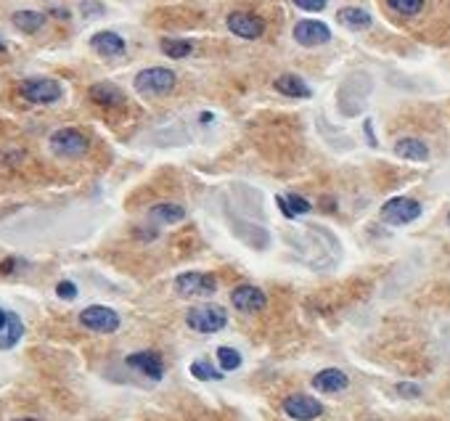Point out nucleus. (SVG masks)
<instances>
[{"label":"nucleus","instance_id":"nucleus-28","mask_svg":"<svg viewBox=\"0 0 450 421\" xmlns=\"http://www.w3.org/2000/svg\"><path fill=\"white\" fill-rule=\"evenodd\" d=\"M291 3H294L297 9H302V11H313V14H315V11H323V9H326V0H291Z\"/></svg>","mask_w":450,"mask_h":421},{"label":"nucleus","instance_id":"nucleus-31","mask_svg":"<svg viewBox=\"0 0 450 421\" xmlns=\"http://www.w3.org/2000/svg\"><path fill=\"white\" fill-rule=\"evenodd\" d=\"M3 48H6V43H3V40H0V51H3Z\"/></svg>","mask_w":450,"mask_h":421},{"label":"nucleus","instance_id":"nucleus-2","mask_svg":"<svg viewBox=\"0 0 450 421\" xmlns=\"http://www.w3.org/2000/svg\"><path fill=\"white\" fill-rule=\"evenodd\" d=\"M186 323L199 334H215L228 323V313L220 305H197L188 310Z\"/></svg>","mask_w":450,"mask_h":421},{"label":"nucleus","instance_id":"nucleus-27","mask_svg":"<svg viewBox=\"0 0 450 421\" xmlns=\"http://www.w3.org/2000/svg\"><path fill=\"white\" fill-rule=\"evenodd\" d=\"M56 294L61 297V300H75L77 297V286L72 284V281H61L56 286Z\"/></svg>","mask_w":450,"mask_h":421},{"label":"nucleus","instance_id":"nucleus-21","mask_svg":"<svg viewBox=\"0 0 450 421\" xmlns=\"http://www.w3.org/2000/svg\"><path fill=\"white\" fill-rule=\"evenodd\" d=\"M14 24H16L21 32H38V29L46 24V16L38 14V11H16V14H14Z\"/></svg>","mask_w":450,"mask_h":421},{"label":"nucleus","instance_id":"nucleus-14","mask_svg":"<svg viewBox=\"0 0 450 421\" xmlns=\"http://www.w3.org/2000/svg\"><path fill=\"white\" fill-rule=\"evenodd\" d=\"M90 46H93L95 53H101V56H122L125 53V40L117 35V32H98L93 35L90 40Z\"/></svg>","mask_w":450,"mask_h":421},{"label":"nucleus","instance_id":"nucleus-17","mask_svg":"<svg viewBox=\"0 0 450 421\" xmlns=\"http://www.w3.org/2000/svg\"><path fill=\"white\" fill-rule=\"evenodd\" d=\"M149 217L154 220V223H162V225H172V223H180L183 217H186V209L178 204H169V202H164V204H154L149 209Z\"/></svg>","mask_w":450,"mask_h":421},{"label":"nucleus","instance_id":"nucleus-33","mask_svg":"<svg viewBox=\"0 0 450 421\" xmlns=\"http://www.w3.org/2000/svg\"><path fill=\"white\" fill-rule=\"evenodd\" d=\"M448 223H450V215H448Z\"/></svg>","mask_w":450,"mask_h":421},{"label":"nucleus","instance_id":"nucleus-8","mask_svg":"<svg viewBox=\"0 0 450 421\" xmlns=\"http://www.w3.org/2000/svg\"><path fill=\"white\" fill-rule=\"evenodd\" d=\"M283 411L294 421H313L323 413V405L310 395H289L283 400Z\"/></svg>","mask_w":450,"mask_h":421},{"label":"nucleus","instance_id":"nucleus-32","mask_svg":"<svg viewBox=\"0 0 450 421\" xmlns=\"http://www.w3.org/2000/svg\"><path fill=\"white\" fill-rule=\"evenodd\" d=\"M16 421H35V419H16Z\"/></svg>","mask_w":450,"mask_h":421},{"label":"nucleus","instance_id":"nucleus-6","mask_svg":"<svg viewBox=\"0 0 450 421\" xmlns=\"http://www.w3.org/2000/svg\"><path fill=\"white\" fill-rule=\"evenodd\" d=\"M80 323L90 331H98V334H112L120 328V316L114 313L112 308H103V305H90L80 313Z\"/></svg>","mask_w":450,"mask_h":421},{"label":"nucleus","instance_id":"nucleus-5","mask_svg":"<svg viewBox=\"0 0 450 421\" xmlns=\"http://www.w3.org/2000/svg\"><path fill=\"white\" fill-rule=\"evenodd\" d=\"M422 215V204L411 197H394L382 207V220L389 225H408Z\"/></svg>","mask_w":450,"mask_h":421},{"label":"nucleus","instance_id":"nucleus-25","mask_svg":"<svg viewBox=\"0 0 450 421\" xmlns=\"http://www.w3.org/2000/svg\"><path fill=\"white\" fill-rule=\"evenodd\" d=\"M387 3H389V9L403 16H416L424 9V0H387Z\"/></svg>","mask_w":450,"mask_h":421},{"label":"nucleus","instance_id":"nucleus-10","mask_svg":"<svg viewBox=\"0 0 450 421\" xmlns=\"http://www.w3.org/2000/svg\"><path fill=\"white\" fill-rule=\"evenodd\" d=\"M294 40L300 43V46H323L331 40V29L323 24V21H315V19H305L300 21L297 27H294Z\"/></svg>","mask_w":450,"mask_h":421},{"label":"nucleus","instance_id":"nucleus-11","mask_svg":"<svg viewBox=\"0 0 450 421\" xmlns=\"http://www.w3.org/2000/svg\"><path fill=\"white\" fill-rule=\"evenodd\" d=\"M231 305L236 310H241V313H257V310H263L268 305V297L257 286L244 284V286H236L231 291Z\"/></svg>","mask_w":450,"mask_h":421},{"label":"nucleus","instance_id":"nucleus-3","mask_svg":"<svg viewBox=\"0 0 450 421\" xmlns=\"http://www.w3.org/2000/svg\"><path fill=\"white\" fill-rule=\"evenodd\" d=\"M175 291H178V297H209V294H215L217 291V281L215 276H209V273H183L175 279Z\"/></svg>","mask_w":450,"mask_h":421},{"label":"nucleus","instance_id":"nucleus-13","mask_svg":"<svg viewBox=\"0 0 450 421\" xmlns=\"http://www.w3.org/2000/svg\"><path fill=\"white\" fill-rule=\"evenodd\" d=\"M347 374L339 371V368H326V371L313 376V387L320 390V393H342V390H347Z\"/></svg>","mask_w":450,"mask_h":421},{"label":"nucleus","instance_id":"nucleus-18","mask_svg":"<svg viewBox=\"0 0 450 421\" xmlns=\"http://www.w3.org/2000/svg\"><path fill=\"white\" fill-rule=\"evenodd\" d=\"M276 90L283 95H291V98H308L310 95V88L305 85V80L297 75H281L276 80Z\"/></svg>","mask_w":450,"mask_h":421},{"label":"nucleus","instance_id":"nucleus-26","mask_svg":"<svg viewBox=\"0 0 450 421\" xmlns=\"http://www.w3.org/2000/svg\"><path fill=\"white\" fill-rule=\"evenodd\" d=\"M191 374L197 376V379H202V382H209V379H220V371L217 368H212V365L206 363V360H197V363H191Z\"/></svg>","mask_w":450,"mask_h":421},{"label":"nucleus","instance_id":"nucleus-29","mask_svg":"<svg viewBox=\"0 0 450 421\" xmlns=\"http://www.w3.org/2000/svg\"><path fill=\"white\" fill-rule=\"evenodd\" d=\"M397 393L405 395V397H419V393H422V390H419L416 384H397Z\"/></svg>","mask_w":450,"mask_h":421},{"label":"nucleus","instance_id":"nucleus-15","mask_svg":"<svg viewBox=\"0 0 450 421\" xmlns=\"http://www.w3.org/2000/svg\"><path fill=\"white\" fill-rule=\"evenodd\" d=\"M90 98L101 106H122L125 103V93L112 83H95L90 88Z\"/></svg>","mask_w":450,"mask_h":421},{"label":"nucleus","instance_id":"nucleus-22","mask_svg":"<svg viewBox=\"0 0 450 421\" xmlns=\"http://www.w3.org/2000/svg\"><path fill=\"white\" fill-rule=\"evenodd\" d=\"M278 207L286 217H297L300 212H310V202L308 199L297 197V194H289V197H278Z\"/></svg>","mask_w":450,"mask_h":421},{"label":"nucleus","instance_id":"nucleus-1","mask_svg":"<svg viewBox=\"0 0 450 421\" xmlns=\"http://www.w3.org/2000/svg\"><path fill=\"white\" fill-rule=\"evenodd\" d=\"M178 83L175 72H169L164 66H151L135 75V90L143 95H164L169 93Z\"/></svg>","mask_w":450,"mask_h":421},{"label":"nucleus","instance_id":"nucleus-7","mask_svg":"<svg viewBox=\"0 0 450 421\" xmlns=\"http://www.w3.org/2000/svg\"><path fill=\"white\" fill-rule=\"evenodd\" d=\"M21 95L32 103H53L58 101L64 90H61V85L56 80H48V77H38V80H24L21 83Z\"/></svg>","mask_w":450,"mask_h":421},{"label":"nucleus","instance_id":"nucleus-20","mask_svg":"<svg viewBox=\"0 0 450 421\" xmlns=\"http://www.w3.org/2000/svg\"><path fill=\"white\" fill-rule=\"evenodd\" d=\"M337 19H339V24H345V27H350V29L371 27V16H368V11H363V9H342Z\"/></svg>","mask_w":450,"mask_h":421},{"label":"nucleus","instance_id":"nucleus-24","mask_svg":"<svg viewBox=\"0 0 450 421\" xmlns=\"http://www.w3.org/2000/svg\"><path fill=\"white\" fill-rule=\"evenodd\" d=\"M217 360H220L223 371H236L241 365V355L236 353L234 347H217Z\"/></svg>","mask_w":450,"mask_h":421},{"label":"nucleus","instance_id":"nucleus-30","mask_svg":"<svg viewBox=\"0 0 450 421\" xmlns=\"http://www.w3.org/2000/svg\"><path fill=\"white\" fill-rule=\"evenodd\" d=\"M6 323H9V313H6V310H0V331L6 328Z\"/></svg>","mask_w":450,"mask_h":421},{"label":"nucleus","instance_id":"nucleus-23","mask_svg":"<svg viewBox=\"0 0 450 421\" xmlns=\"http://www.w3.org/2000/svg\"><path fill=\"white\" fill-rule=\"evenodd\" d=\"M194 46L188 40H175V38H164L162 40V53L169 58H186L191 56Z\"/></svg>","mask_w":450,"mask_h":421},{"label":"nucleus","instance_id":"nucleus-4","mask_svg":"<svg viewBox=\"0 0 450 421\" xmlns=\"http://www.w3.org/2000/svg\"><path fill=\"white\" fill-rule=\"evenodd\" d=\"M51 151L58 157H66V160H75L88 151V138L75 128H61L51 135Z\"/></svg>","mask_w":450,"mask_h":421},{"label":"nucleus","instance_id":"nucleus-9","mask_svg":"<svg viewBox=\"0 0 450 421\" xmlns=\"http://www.w3.org/2000/svg\"><path fill=\"white\" fill-rule=\"evenodd\" d=\"M228 29L234 32L236 38L257 40L265 32V24L260 16H254L249 11H234V14L228 16Z\"/></svg>","mask_w":450,"mask_h":421},{"label":"nucleus","instance_id":"nucleus-12","mask_svg":"<svg viewBox=\"0 0 450 421\" xmlns=\"http://www.w3.org/2000/svg\"><path fill=\"white\" fill-rule=\"evenodd\" d=\"M127 365L146 374L149 379H162L164 376V365H162V358L151 350H143V353H135V355L127 358Z\"/></svg>","mask_w":450,"mask_h":421},{"label":"nucleus","instance_id":"nucleus-16","mask_svg":"<svg viewBox=\"0 0 450 421\" xmlns=\"http://www.w3.org/2000/svg\"><path fill=\"white\" fill-rule=\"evenodd\" d=\"M394 154L400 160H411V162H424L429 157V149L424 146L419 138H403L394 143Z\"/></svg>","mask_w":450,"mask_h":421},{"label":"nucleus","instance_id":"nucleus-19","mask_svg":"<svg viewBox=\"0 0 450 421\" xmlns=\"http://www.w3.org/2000/svg\"><path fill=\"white\" fill-rule=\"evenodd\" d=\"M21 334H24V326H21L19 316H16V313H9V323L0 331V350H11V347L21 339Z\"/></svg>","mask_w":450,"mask_h":421}]
</instances>
